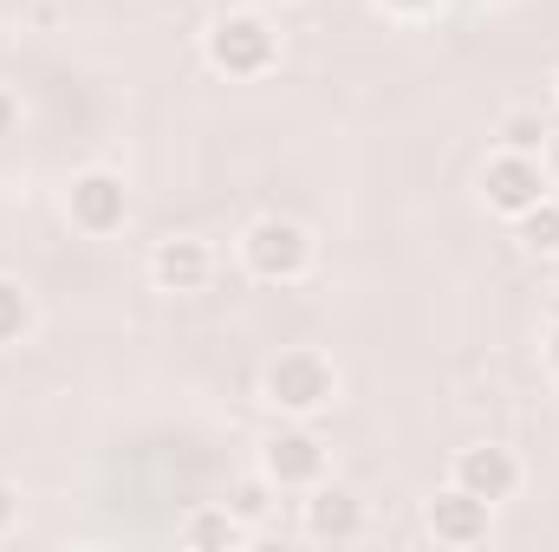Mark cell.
<instances>
[{
	"label": "cell",
	"instance_id": "obj_1",
	"mask_svg": "<svg viewBox=\"0 0 559 552\" xmlns=\"http://www.w3.org/2000/svg\"><path fill=\"white\" fill-rule=\"evenodd\" d=\"M261 404L286 416V422H312L319 410L338 404V364L325 351H312V345H286L261 371Z\"/></svg>",
	"mask_w": 559,
	"mask_h": 552
},
{
	"label": "cell",
	"instance_id": "obj_2",
	"mask_svg": "<svg viewBox=\"0 0 559 552\" xmlns=\"http://www.w3.org/2000/svg\"><path fill=\"white\" fill-rule=\"evenodd\" d=\"M202 59H209L222 79H267L280 65V33L267 26L261 7L222 13V20H209V33H202Z\"/></svg>",
	"mask_w": 559,
	"mask_h": 552
},
{
	"label": "cell",
	"instance_id": "obj_3",
	"mask_svg": "<svg viewBox=\"0 0 559 552\" xmlns=\"http://www.w3.org/2000/svg\"><path fill=\"white\" fill-rule=\"evenodd\" d=\"M312 261H319V248H312V235L293 215H261L241 235V267L261 286H299L312 274Z\"/></svg>",
	"mask_w": 559,
	"mask_h": 552
},
{
	"label": "cell",
	"instance_id": "obj_4",
	"mask_svg": "<svg viewBox=\"0 0 559 552\" xmlns=\"http://www.w3.org/2000/svg\"><path fill=\"white\" fill-rule=\"evenodd\" d=\"M66 221H72L79 235H92V241L124 235V221H131V189H124V176H118V169H79V176L66 182Z\"/></svg>",
	"mask_w": 559,
	"mask_h": 552
},
{
	"label": "cell",
	"instance_id": "obj_5",
	"mask_svg": "<svg viewBox=\"0 0 559 552\" xmlns=\"http://www.w3.org/2000/svg\"><path fill=\"white\" fill-rule=\"evenodd\" d=\"M559 195L554 176H547V163L540 156H514V149H495L488 163H481V202H488V215H501V221H521L534 202H547Z\"/></svg>",
	"mask_w": 559,
	"mask_h": 552
},
{
	"label": "cell",
	"instance_id": "obj_6",
	"mask_svg": "<svg viewBox=\"0 0 559 552\" xmlns=\"http://www.w3.org/2000/svg\"><path fill=\"white\" fill-rule=\"evenodd\" d=\"M261 475L274 481V494H312L332 475V455H325V442L306 422H286L280 435H267V448H261Z\"/></svg>",
	"mask_w": 559,
	"mask_h": 552
},
{
	"label": "cell",
	"instance_id": "obj_7",
	"mask_svg": "<svg viewBox=\"0 0 559 552\" xmlns=\"http://www.w3.org/2000/svg\"><path fill=\"white\" fill-rule=\"evenodd\" d=\"M449 481H455L462 494H475V501L501 507V501H514V494H521V481H527V475H521L514 448H501V442H475V448H455Z\"/></svg>",
	"mask_w": 559,
	"mask_h": 552
},
{
	"label": "cell",
	"instance_id": "obj_8",
	"mask_svg": "<svg viewBox=\"0 0 559 552\" xmlns=\"http://www.w3.org/2000/svg\"><path fill=\"white\" fill-rule=\"evenodd\" d=\"M209 279H215V254H209V241H195V235H169V241L150 248V286H156V292L189 299V292H209Z\"/></svg>",
	"mask_w": 559,
	"mask_h": 552
},
{
	"label": "cell",
	"instance_id": "obj_9",
	"mask_svg": "<svg viewBox=\"0 0 559 552\" xmlns=\"http://www.w3.org/2000/svg\"><path fill=\"white\" fill-rule=\"evenodd\" d=\"M423 520H429V540H436V547H481V540H488L495 507H488V501H475V494H462V488L449 481L442 494H429Z\"/></svg>",
	"mask_w": 559,
	"mask_h": 552
},
{
	"label": "cell",
	"instance_id": "obj_10",
	"mask_svg": "<svg viewBox=\"0 0 559 552\" xmlns=\"http://www.w3.org/2000/svg\"><path fill=\"white\" fill-rule=\"evenodd\" d=\"M299 527H306V540H358V533H365V501L325 475V481L299 501Z\"/></svg>",
	"mask_w": 559,
	"mask_h": 552
},
{
	"label": "cell",
	"instance_id": "obj_11",
	"mask_svg": "<svg viewBox=\"0 0 559 552\" xmlns=\"http://www.w3.org/2000/svg\"><path fill=\"white\" fill-rule=\"evenodd\" d=\"M176 540L182 547H202V552H235L254 540V527L241 520V514H228V507H195L182 527H176Z\"/></svg>",
	"mask_w": 559,
	"mask_h": 552
},
{
	"label": "cell",
	"instance_id": "obj_12",
	"mask_svg": "<svg viewBox=\"0 0 559 552\" xmlns=\"http://www.w3.org/2000/svg\"><path fill=\"white\" fill-rule=\"evenodd\" d=\"M554 143V124L540 118V111H501V124H495V149H514V156H540Z\"/></svg>",
	"mask_w": 559,
	"mask_h": 552
},
{
	"label": "cell",
	"instance_id": "obj_13",
	"mask_svg": "<svg viewBox=\"0 0 559 552\" xmlns=\"http://www.w3.org/2000/svg\"><path fill=\"white\" fill-rule=\"evenodd\" d=\"M514 235H521V248H527V254H559V195L534 202V208L514 221Z\"/></svg>",
	"mask_w": 559,
	"mask_h": 552
},
{
	"label": "cell",
	"instance_id": "obj_14",
	"mask_svg": "<svg viewBox=\"0 0 559 552\" xmlns=\"http://www.w3.org/2000/svg\"><path fill=\"white\" fill-rule=\"evenodd\" d=\"M26 332H33V292H26L20 279L0 274V351H7V345H20Z\"/></svg>",
	"mask_w": 559,
	"mask_h": 552
},
{
	"label": "cell",
	"instance_id": "obj_15",
	"mask_svg": "<svg viewBox=\"0 0 559 552\" xmlns=\"http://www.w3.org/2000/svg\"><path fill=\"white\" fill-rule=\"evenodd\" d=\"M222 507H228V514H241V520L254 527V520L274 507V481H267V475H254V481H241V488H235V501H222Z\"/></svg>",
	"mask_w": 559,
	"mask_h": 552
},
{
	"label": "cell",
	"instance_id": "obj_16",
	"mask_svg": "<svg viewBox=\"0 0 559 552\" xmlns=\"http://www.w3.org/2000/svg\"><path fill=\"white\" fill-rule=\"evenodd\" d=\"M378 7H384L391 20H429V13H436L442 0H378Z\"/></svg>",
	"mask_w": 559,
	"mask_h": 552
},
{
	"label": "cell",
	"instance_id": "obj_17",
	"mask_svg": "<svg viewBox=\"0 0 559 552\" xmlns=\"http://www.w3.org/2000/svg\"><path fill=\"white\" fill-rule=\"evenodd\" d=\"M13 527H20V488L0 481V533H13Z\"/></svg>",
	"mask_w": 559,
	"mask_h": 552
},
{
	"label": "cell",
	"instance_id": "obj_18",
	"mask_svg": "<svg viewBox=\"0 0 559 552\" xmlns=\"http://www.w3.org/2000/svg\"><path fill=\"white\" fill-rule=\"evenodd\" d=\"M540 163H547V176H554V189H559V131H554V143L540 149Z\"/></svg>",
	"mask_w": 559,
	"mask_h": 552
},
{
	"label": "cell",
	"instance_id": "obj_19",
	"mask_svg": "<svg viewBox=\"0 0 559 552\" xmlns=\"http://www.w3.org/2000/svg\"><path fill=\"white\" fill-rule=\"evenodd\" d=\"M547 371L559 377V319H554V332H547Z\"/></svg>",
	"mask_w": 559,
	"mask_h": 552
},
{
	"label": "cell",
	"instance_id": "obj_20",
	"mask_svg": "<svg viewBox=\"0 0 559 552\" xmlns=\"http://www.w3.org/2000/svg\"><path fill=\"white\" fill-rule=\"evenodd\" d=\"M7 131H13V98L0 92V137H7Z\"/></svg>",
	"mask_w": 559,
	"mask_h": 552
},
{
	"label": "cell",
	"instance_id": "obj_21",
	"mask_svg": "<svg viewBox=\"0 0 559 552\" xmlns=\"http://www.w3.org/2000/svg\"><path fill=\"white\" fill-rule=\"evenodd\" d=\"M248 7H286V0H248Z\"/></svg>",
	"mask_w": 559,
	"mask_h": 552
}]
</instances>
